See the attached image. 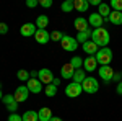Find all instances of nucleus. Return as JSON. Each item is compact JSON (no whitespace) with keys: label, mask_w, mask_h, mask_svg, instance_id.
<instances>
[{"label":"nucleus","mask_w":122,"mask_h":121,"mask_svg":"<svg viewBox=\"0 0 122 121\" xmlns=\"http://www.w3.org/2000/svg\"><path fill=\"white\" fill-rule=\"evenodd\" d=\"M29 77L31 79H38V70H31L29 72Z\"/></svg>","instance_id":"58836bf2"},{"label":"nucleus","mask_w":122,"mask_h":121,"mask_svg":"<svg viewBox=\"0 0 122 121\" xmlns=\"http://www.w3.org/2000/svg\"><path fill=\"white\" fill-rule=\"evenodd\" d=\"M73 26L76 28V31L80 33V31H85V29L90 28V25H88V20L83 18V17H76L75 21H73Z\"/></svg>","instance_id":"f3484780"},{"label":"nucleus","mask_w":122,"mask_h":121,"mask_svg":"<svg viewBox=\"0 0 122 121\" xmlns=\"http://www.w3.org/2000/svg\"><path fill=\"white\" fill-rule=\"evenodd\" d=\"M8 33V25L7 23H0V35H7Z\"/></svg>","instance_id":"f704fd0d"},{"label":"nucleus","mask_w":122,"mask_h":121,"mask_svg":"<svg viewBox=\"0 0 122 121\" xmlns=\"http://www.w3.org/2000/svg\"><path fill=\"white\" fill-rule=\"evenodd\" d=\"M36 31H38V28H36V25H34V23H25V25L20 28L21 36H25V38H31V36L34 38Z\"/></svg>","instance_id":"9d476101"},{"label":"nucleus","mask_w":122,"mask_h":121,"mask_svg":"<svg viewBox=\"0 0 122 121\" xmlns=\"http://www.w3.org/2000/svg\"><path fill=\"white\" fill-rule=\"evenodd\" d=\"M91 33H93V28H91V26H90L88 29H85V31H80V33L76 35L78 44H85L86 41H90V39H91Z\"/></svg>","instance_id":"dca6fc26"},{"label":"nucleus","mask_w":122,"mask_h":121,"mask_svg":"<svg viewBox=\"0 0 122 121\" xmlns=\"http://www.w3.org/2000/svg\"><path fill=\"white\" fill-rule=\"evenodd\" d=\"M121 75H122V70H121Z\"/></svg>","instance_id":"37998d69"},{"label":"nucleus","mask_w":122,"mask_h":121,"mask_svg":"<svg viewBox=\"0 0 122 121\" xmlns=\"http://www.w3.org/2000/svg\"><path fill=\"white\" fill-rule=\"evenodd\" d=\"M109 7L112 10H116V12H122V0H111Z\"/></svg>","instance_id":"7c9ffc66"},{"label":"nucleus","mask_w":122,"mask_h":121,"mask_svg":"<svg viewBox=\"0 0 122 121\" xmlns=\"http://www.w3.org/2000/svg\"><path fill=\"white\" fill-rule=\"evenodd\" d=\"M36 28L38 29H46L47 25H49V17L47 15H39L38 18H36Z\"/></svg>","instance_id":"412c9836"},{"label":"nucleus","mask_w":122,"mask_h":121,"mask_svg":"<svg viewBox=\"0 0 122 121\" xmlns=\"http://www.w3.org/2000/svg\"><path fill=\"white\" fill-rule=\"evenodd\" d=\"M8 121H23V118H21V115H18V113H10Z\"/></svg>","instance_id":"2f4dec72"},{"label":"nucleus","mask_w":122,"mask_h":121,"mask_svg":"<svg viewBox=\"0 0 122 121\" xmlns=\"http://www.w3.org/2000/svg\"><path fill=\"white\" fill-rule=\"evenodd\" d=\"M90 7V2L88 0H73V8L78 12V13H85Z\"/></svg>","instance_id":"6ab92c4d"},{"label":"nucleus","mask_w":122,"mask_h":121,"mask_svg":"<svg viewBox=\"0 0 122 121\" xmlns=\"http://www.w3.org/2000/svg\"><path fill=\"white\" fill-rule=\"evenodd\" d=\"M83 92V87L81 84H75V82H70V84L65 87V95L68 98H76L80 93Z\"/></svg>","instance_id":"39448f33"},{"label":"nucleus","mask_w":122,"mask_h":121,"mask_svg":"<svg viewBox=\"0 0 122 121\" xmlns=\"http://www.w3.org/2000/svg\"><path fill=\"white\" fill-rule=\"evenodd\" d=\"M70 64L73 65V69H75V70L83 69V59H81L80 56H73L72 59H70Z\"/></svg>","instance_id":"a878e982"},{"label":"nucleus","mask_w":122,"mask_h":121,"mask_svg":"<svg viewBox=\"0 0 122 121\" xmlns=\"http://www.w3.org/2000/svg\"><path fill=\"white\" fill-rule=\"evenodd\" d=\"M116 92L119 93V95H122V80L119 82V84H117V88H116Z\"/></svg>","instance_id":"4c0bfd02"},{"label":"nucleus","mask_w":122,"mask_h":121,"mask_svg":"<svg viewBox=\"0 0 122 121\" xmlns=\"http://www.w3.org/2000/svg\"><path fill=\"white\" fill-rule=\"evenodd\" d=\"M16 79H18V80H21V82H28L31 77H29V72H28V70L21 69V70H18V72H16Z\"/></svg>","instance_id":"c85d7f7f"},{"label":"nucleus","mask_w":122,"mask_h":121,"mask_svg":"<svg viewBox=\"0 0 122 121\" xmlns=\"http://www.w3.org/2000/svg\"><path fill=\"white\" fill-rule=\"evenodd\" d=\"M103 23H104V18L96 12V13H91L90 17H88V25L90 26H93V29L96 28H101L103 26Z\"/></svg>","instance_id":"9b49d317"},{"label":"nucleus","mask_w":122,"mask_h":121,"mask_svg":"<svg viewBox=\"0 0 122 121\" xmlns=\"http://www.w3.org/2000/svg\"><path fill=\"white\" fill-rule=\"evenodd\" d=\"M26 87H28V90L31 93H41L42 92V84L39 82V79H29Z\"/></svg>","instance_id":"4468645a"},{"label":"nucleus","mask_w":122,"mask_h":121,"mask_svg":"<svg viewBox=\"0 0 122 121\" xmlns=\"http://www.w3.org/2000/svg\"><path fill=\"white\" fill-rule=\"evenodd\" d=\"M39 5V0H26V7L28 8H34Z\"/></svg>","instance_id":"72a5a7b5"},{"label":"nucleus","mask_w":122,"mask_h":121,"mask_svg":"<svg viewBox=\"0 0 122 121\" xmlns=\"http://www.w3.org/2000/svg\"><path fill=\"white\" fill-rule=\"evenodd\" d=\"M38 116H39V121H51V118L54 116L51 108H41L38 111Z\"/></svg>","instance_id":"4be33fe9"},{"label":"nucleus","mask_w":122,"mask_h":121,"mask_svg":"<svg viewBox=\"0 0 122 121\" xmlns=\"http://www.w3.org/2000/svg\"><path fill=\"white\" fill-rule=\"evenodd\" d=\"M13 97H15V100H16L18 103L26 102V100H28V97H29V90H28V87H26V85H20L18 88L15 90Z\"/></svg>","instance_id":"423d86ee"},{"label":"nucleus","mask_w":122,"mask_h":121,"mask_svg":"<svg viewBox=\"0 0 122 121\" xmlns=\"http://www.w3.org/2000/svg\"><path fill=\"white\" fill-rule=\"evenodd\" d=\"M64 33L62 31H59V29H56V31H52L51 33V41H54V43H60L62 39H64Z\"/></svg>","instance_id":"cd10ccee"},{"label":"nucleus","mask_w":122,"mask_h":121,"mask_svg":"<svg viewBox=\"0 0 122 121\" xmlns=\"http://www.w3.org/2000/svg\"><path fill=\"white\" fill-rule=\"evenodd\" d=\"M90 5H94V7H99V5H101V0H90Z\"/></svg>","instance_id":"e433bc0d"},{"label":"nucleus","mask_w":122,"mask_h":121,"mask_svg":"<svg viewBox=\"0 0 122 121\" xmlns=\"http://www.w3.org/2000/svg\"><path fill=\"white\" fill-rule=\"evenodd\" d=\"M0 100H3V93H2V87H0Z\"/></svg>","instance_id":"79ce46f5"},{"label":"nucleus","mask_w":122,"mask_h":121,"mask_svg":"<svg viewBox=\"0 0 122 121\" xmlns=\"http://www.w3.org/2000/svg\"><path fill=\"white\" fill-rule=\"evenodd\" d=\"M51 121H64V120H62V118H59V116H52Z\"/></svg>","instance_id":"a19ab883"},{"label":"nucleus","mask_w":122,"mask_h":121,"mask_svg":"<svg viewBox=\"0 0 122 121\" xmlns=\"http://www.w3.org/2000/svg\"><path fill=\"white\" fill-rule=\"evenodd\" d=\"M3 103H5V108H7L10 113H16V110H18V106H20L13 95H5V97H3Z\"/></svg>","instance_id":"1a4fd4ad"},{"label":"nucleus","mask_w":122,"mask_h":121,"mask_svg":"<svg viewBox=\"0 0 122 121\" xmlns=\"http://www.w3.org/2000/svg\"><path fill=\"white\" fill-rule=\"evenodd\" d=\"M73 74H75V69H73V65L70 64V62H67V64L62 65V69H60V75H62V79H73Z\"/></svg>","instance_id":"2eb2a0df"},{"label":"nucleus","mask_w":122,"mask_h":121,"mask_svg":"<svg viewBox=\"0 0 122 121\" xmlns=\"http://www.w3.org/2000/svg\"><path fill=\"white\" fill-rule=\"evenodd\" d=\"M21 118H23V121H39L38 111H34V110H28L26 113L21 115Z\"/></svg>","instance_id":"b1692460"},{"label":"nucleus","mask_w":122,"mask_h":121,"mask_svg":"<svg viewBox=\"0 0 122 121\" xmlns=\"http://www.w3.org/2000/svg\"><path fill=\"white\" fill-rule=\"evenodd\" d=\"M91 41H93V43H94L98 47H99V49H101V47H107L109 41H111L109 31L104 28V26L93 29V33H91Z\"/></svg>","instance_id":"f257e3e1"},{"label":"nucleus","mask_w":122,"mask_h":121,"mask_svg":"<svg viewBox=\"0 0 122 121\" xmlns=\"http://www.w3.org/2000/svg\"><path fill=\"white\" fill-rule=\"evenodd\" d=\"M109 23H112V25H116V26H121L122 25V12L112 10V12L109 13Z\"/></svg>","instance_id":"aec40b11"},{"label":"nucleus","mask_w":122,"mask_h":121,"mask_svg":"<svg viewBox=\"0 0 122 121\" xmlns=\"http://www.w3.org/2000/svg\"><path fill=\"white\" fill-rule=\"evenodd\" d=\"M96 65H98L96 57L94 56H88L83 61V70L85 72H93V70H96Z\"/></svg>","instance_id":"ddd939ff"},{"label":"nucleus","mask_w":122,"mask_h":121,"mask_svg":"<svg viewBox=\"0 0 122 121\" xmlns=\"http://www.w3.org/2000/svg\"><path fill=\"white\" fill-rule=\"evenodd\" d=\"M60 46L64 51L67 52H75L76 47H78V41H76V38H72V36H64V39L60 41Z\"/></svg>","instance_id":"7ed1b4c3"},{"label":"nucleus","mask_w":122,"mask_h":121,"mask_svg":"<svg viewBox=\"0 0 122 121\" xmlns=\"http://www.w3.org/2000/svg\"><path fill=\"white\" fill-rule=\"evenodd\" d=\"M86 79V74H85L83 69H78L75 70V74H73V79H72V82H75V84H83V80Z\"/></svg>","instance_id":"393cba45"},{"label":"nucleus","mask_w":122,"mask_h":121,"mask_svg":"<svg viewBox=\"0 0 122 121\" xmlns=\"http://www.w3.org/2000/svg\"><path fill=\"white\" fill-rule=\"evenodd\" d=\"M38 79H39V82L44 85L52 84V80H54L52 70L51 69H41V70H38Z\"/></svg>","instance_id":"0eeeda50"},{"label":"nucleus","mask_w":122,"mask_h":121,"mask_svg":"<svg viewBox=\"0 0 122 121\" xmlns=\"http://www.w3.org/2000/svg\"><path fill=\"white\" fill-rule=\"evenodd\" d=\"M52 85H54V87H59V85H60V79H54V80H52Z\"/></svg>","instance_id":"ea45409f"},{"label":"nucleus","mask_w":122,"mask_h":121,"mask_svg":"<svg viewBox=\"0 0 122 121\" xmlns=\"http://www.w3.org/2000/svg\"><path fill=\"white\" fill-rule=\"evenodd\" d=\"M83 51L88 54V56H96V52L99 51V47H98L93 41L90 39V41H86V43L83 44Z\"/></svg>","instance_id":"a211bd4d"},{"label":"nucleus","mask_w":122,"mask_h":121,"mask_svg":"<svg viewBox=\"0 0 122 121\" xmlns=\"http://www.w3.org/2000/svg\"><path fill=\"white\" fill-rule=\"evenodd\" d=\"M34 39L38 44H47L51 41V33L47 29H38L36 35H34Z\"/></svg>","instance_id":"f8f14e48"},{"label":"nucleus","mask_w":122,"mask_h":121,"mask_svg":"<svg viewBox=\"0 0 122 121\" xmlns=\"http://www.w3.org/2000/svg\"><path fill=\"white\" fill-rule=\"evenodd\" d=\"M114 69L111 67V65H101L99 67V77L103 79L106 84H109L111 80H112V77H114Z\"/></svg>","instance_id":"6e6552de"},{"label":"nucleus","mask_w":122,"mask_h":121,"mask_svg":"<svg viewBox=\"0 0 122 121\" xmlns=\"http://www.w3.org/2000/svg\"><path fill=\"white\" fill-rule=\"evenodd\" d=\"M44 93H46V97L52 98V97H56V93H57V87H54L52 84L44 85Z\"/></svg>","instance_id":"bb28decb"},{"label":"nucleus","mask_w":122,"mask_h":121,"mask_svg":"<svg viewBox=\"0 0 122 121\" xmlns=\"http://www.w3.org/2000/svg\"><path fill=\"white\" fill-rule=\"evenodd\" d=\"M96 61L99 65H111L112 62V51L109 47H101L98 52H96Z\"/></svg>","instance_id":"f03ea898"},{"label":"nucleus","mask_w":122,"mask_h":121,"mask_svg":"<svg viewBox=\"0 0 122 121\" xmlns=\"http://www.w3.org/2000/svg\"><path fill=\"white\" fill-rule=\"evenodd\" d=\"M112 80H114V82H117V84H119V82L122 80V75H121V72H116V74H114V77H112Z\"/></svg>","instance_id":"c9c22d12"},{"label":"nucleus","mask_w":122,"mask_h":121,"mask_svg":"<svg viewBox=\"0 0 122 121\" xmlns=\"http://www.w3.org/2000/svg\"><path fill=\"white\" fill-rule=\"evenodd\" d=\"M39 5L42 8H51L52 7V0H39Z\"/></svg>","instance_id":"473e14b6"},{"label":"nucleus","mask_w":122,"mask_h":121,"mask_svg":"<svg viewBox=\"0 0 122 121\" xmlns=\"http://www.w3.org/2000/svg\"><path fill=\"white\" fill-rule=\"evenodd\" d=\"M112 10H111V7H109V3H104V2H101V5L98 7V13L103 17V18H109V13H111Z\"/></svg>","instance_id":"5701e85b"},{"label":"nucleus","mask_w":122,"mask_h":121,"mask_svg":"<svg viewBox=\"0 0 122 121\" xmlns=\"http://www.w3.org/2000/svg\"><path fill=\"white\" fill-rule=\"evenodd\" d=\"M60 8H62V12H65V13H70L73 8V2L72 0H65V2H62V5H60Z\"/></svg>","instance_id":"c756f323"},{"label":"nucleus","mask_w":122,"mask_h":121,"mask_svg":"<svg viewBox=\"0 0 122 121\" xmlns=\"http://www.w3.org/2000/svg\"><path fill=\"white\" fill-rule=\"evenodd\" d=\"M81 87H83V92L86 93H96L98 90H99V84H98V80L94 79V77H86L83 80V84H81Z\"/></svg>","instance_id":"20e7f679"}]
</instances>
